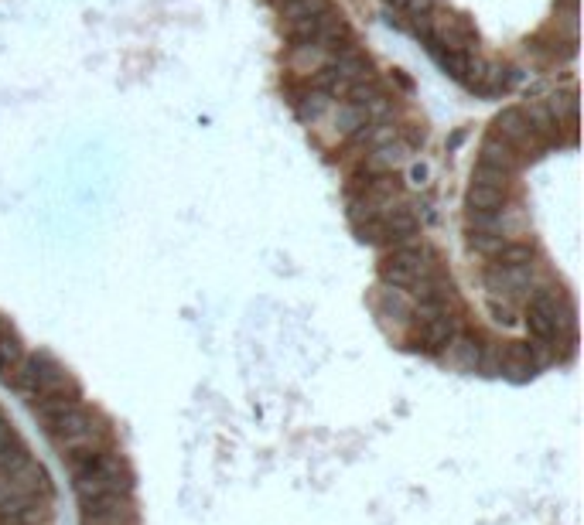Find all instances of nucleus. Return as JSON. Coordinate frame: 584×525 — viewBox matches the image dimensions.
I'll list each match as a JSON object with an SVG mask.
<instances>
[{
  "label": "nucleus",
  "mask_w": 584,
  "mask_h": 525,
  "mask_svg": "<svg viewBox=\"0 0 584 525\" xmlns=\"http://www.w3.org/2000/svg\"><path fill=\"white\" fill-rule=\"evenodd\" d=\"M72 485L79 494V505H89V502L106 498V494H130L134 475H130L127 460L100 447L79 471H72Z\"/></svg>",
  "instance_id": "nucleus-1"
},
{
  "label": "nucleus",
  "mask_w": 584,
  "mask_h": 525,
  "mask_svg": "<svg viewBox=\"0 0 584 525\" xmlns=\"http://www.w3.org/2000/svg\"><path fill=\"white\" fill-rule=\"evenodd\" d=\"M438 270L434 253H428L420 242H407V246H394L390 253L379 259V280L383 287L411 290L420 276Z\"/></svg>",
  "instance_id": "nucleus-2"
},
{
  "label": "nucleus",
  "mask_w": 584,
  "mask_h": 525,
  "mask_svg": "<svg viewBox=\"0 0 584 525\" xmlns=\"http://www.w3.org/2000/svg\"><path fill=\"white\" fill-rule=\"evenodd\" d=\"M66 375H69V369L49 352H24L18 365L4 375V382L21 396H38V392L58 386Z\"/></svg>",
  "instance_id": "nucleus-3"
},
{
  "label": "nucleus",
  "mask_w": 584,
  "mask_h": 525,
  "mask_svg": "<svg viewBox=\"0 0 584 525\" xmlns=\"http://www.w3.org/2000/svg\"><path fill=\"white\" fill-rule=\"evenodd\" d=\"M482 284L489 290V297L516 301V297L536 290V263H530V267H496V263H489L485 273H482Z\"/></svg>",
  "instance_id": "nucleus-4"
},
{
  "label": "nucleus",
  "mask_w": 584,
  "mask_h": 525,
  "mask_svg": "<svg viewBox=\"0 0 584 525\" xmlns=\"http://www.w3.org/2000/svg\"><path fill=\"white\" fill-rule=\"evenodd\" d=\"M79 403H83V386H79L72 375L69 379H62L58 386H52V389L31 396V409H35V416L45 426H52L58 416H66V413L75 409Z\"/></svg>",
  "instance_id": "nucleus-5"
},
{
  "label": "nucleus",
  "mask_w": 584,
  "mask_h": 525,
  "mask_svg": "<svg viewBox=\"0 0 584 525\" xmlns=\"http://www.w3.org/2000/svg\"><path fill=\"white\" fill-rule=\"evenodd\" d=\"M83 525H137L130 494H106L83 505Z\"/></svg>",
  "instance_id": "nucleus-6"
},
{
  "label": "nucleus",
  "mask_w": 584,
  "mask_h": 525,
  "mask_svg": "<svg viewBox=\"0 0 584 525\" xmlns=\"http://www.w3.org/2000/svg\"><path fill=\"white\" fill-rule=\"evenodd\" d=\"M492 136L506 140V144L516 147V151L530 147L533 140H536V134L530 130V119H526V109H519V106H509V109H502V113L492 119Z\"/></svg>",
  "instance_id": "nucleus-7"
},
{
  "label": "nucleus",
  "mask_w": 584,
  "mask_h": 525,
  "mask_svg": "<svg viewBox=\"0 0 584 525\" xmlns=\"http://www.w3.org/2000/svg\"><path fill=\"white\" fill-rule=\"evenodd\" d=\"M536 372H540V355L533 345H526V341L502 345V375H509L516 382H526Z\"/></svg>",
  "instance_id": "nucleus-8"
},
{
  "label": "nucleus",
  "mask_w": 584,
  "mask_h": 525,
  "mask_svg": "<svg viewBox=\"0 0 584 525\" xmlns=\"http://www.w3.org/2000/svg\"><path fill=\"white\" fill-rule=\"evenodd\" d=\"M479 355H482L479 335H468V331H458L455 338L447 341L445 352H441L445 365H451L455 372H479Z\"/></svg>",
  "instance_id": "nucleus-9"
},
{
  "label": "nucleus",
  "mask_w": 584,
  "mask_h": 525,
  "mask_svg": "<svg viewBox=\"0 0 584 525\" xmlns=\"http://www.w3.org/2000/svg\"><path fill=\"white\" fill-rule=\"evenodd\" d=\"M383 222V236L390 246H407V242H417V232H420V222L413 215L407 205L400 202L396 208H390L386 215H379Z\"/></svg>",
  "instance_id": "nucleus-10"
},
{
  "label": "nucleus",
  "mask_w": 584,
  "mask_h": 525,
  "mask_svg": "<svg viewBox=\"0 0 584 525\" xmlns=\"http://www.w3.org/2000/svg\"><path fill=\"white\" fill-rule=\"evenodd\" d=\"M411 311H413V304H411V297L403 293V290H396V287H379V293H376V318L383 324H390L394 321L396 328H411Z\"/></svg>",
  "instance_id": "nucleus-11"
},
{
  "label": "nucleus",
  "mask_w": 584,
  "mask_h": 525,
  "mask_svg": "<svg viewBox=\"0 0 584 525\" xmlns=\"http://www.w3.org/2000/svg\"><path fill=\"white\" fill-rule=\"evenodd\" d=\"M479 164L496 168V171H502V174H513L516 164H519V151L509 147L506 140H499V136H485V140H482V151H479Z\"/></svg>",
  "instance_id": "nucleus-12"
},
{
  "label": "nucleus",
  "mask_w": 584,
  "mask_h": 525,
  "mask_svg": "<svg viewBox=\"0 0 584 525\" xmlns=\"http://www.w3.org/2000/svg\"><path fill=\"white\" fill-rule=\"evenodd\" d=\"M332 68H335V72H339L349 85L369 79V58H366L356 45H352V48H345V51H335V55H332Z\"/></svg>",
  "instance_id": "nucleus-13"
},
{
  "label": "nucleus",
  "mask_w": 584,
  "mask_h": 525,
  "mask_svg": "<svg viewBox=\"0 0 584 525\" xmlns=\"http://www.w3.org/2000/svg\"><path fill=\"white\" fill-rule=\"evenodd\" d=\"M407 161V147L400 144V140H386V144H379V147H373L369 151V157H366V164L376 171V174H390L394 168H400Z\"/></svg>",
  "instance_id": "nucleus-14"
},
{
  "label": "nucleus",
  "mask_w": 584,
  "mask_h": 525,
  "mask_svg": "<svg viewBox=\"0 0 584 525\" xmlns=\"http://www.w3.org/2000/svg\"><path fill=\"white\" fill-rule=\"evenodd\" d=\"M502 202H506V191H502V188L472 185L468 188V195H465L468 212H502Z\"/></svg>",
  "instance_id": "nucleus-15"
},
{
  "label": "nucleus",
  "mask_w": 584,
  "mask_h": 525,
  "mask_svg": "<svg viewBox=\"0 0 584 525\" xmlns=\"http://www.w3.org/2000/svg\"><path fill=\"white\" fill-rule=\"evenodd\" d=\"M31 464V451L18 441V437H11V441L0 447V475L4 477H14L21 468H28Z\"/></svg>",
  "instance_id": "nucleus-16"
},
{
  "label": "nucleus",
  "mask_w": 584,
  "mask_h": 525,
  "mask_svg": "<svg viewBox=\"0 0 584 525\" xmlns=\"http://www.w3.org/2000/svg\"><path fill=\"white\" fill-rule=\"evenodd\" d=\"M21 355H24V345H21L18 331L7 324L4 331H0V379L11 372L14 365L21 362Z\"/></svg>",
  "instance_id": "nucleus-17"
},
{
  "label": "nucleus",
  "mask_w": 584,
  "mask_h": 525,
  "mask_svg": "<svg viewBox=\"0 0 584 525\" xmlns=\"http://www.w3.org/2000/svg\"><path fill=\"white\" fill-rule=\"evenodd\" d=\"M533 256L536 253L530 242H506L492 259H496V267H530Z\"/></svg>",
  "instance_id": "nucleus-18"
},
{
  "label": "nucleus",
  "mask_w": 584,
  "mask_h": 525,
  "mask_svg": "<svg viewBox=\"0 0 584 525\" xmlns=\"http://www.w3.org/2000/svg\"><path fill=\"white\" fill-rule=\"evenodd\" d=\"M325 11H328V0H288V4H280L284 24H288V21H301V17L325 14Z\"/></svg>",
  "instance_id": "nucleus-19"
},
{
  "label": "nucleus",
  "mask_w": 584,
  "mask_h": 525,
  "mask_svg": "<svg viewBox=\"0 0 584 525\" xmlns=\"http://www.w3.org/2000/svg\"><path fill=\"white\" fill-rule=\"evenodd\" d=\"M547 113H550V119H553V127H561V119H564V123H574V113H578V100H574V92L550 96Z\"/></svg>",
  "instance_id": "nucleus-20"
},
{
  "label": "nucleus",
  "mask_w": 584,
  "mask_h": 525,
  "mask_svg": "<svg viewBox=\"0 0 584 525\" xmlns=\"http://www.w3.org/2000/svg\"><path fill=\"white\" fill-rule=\"evenodd\" d=\"M506 242H509V239L502 236V232H475V229H468V246H472L475 253L489 256V259H492Z\"/></svg>",
  "instance_id": "nucleus-21"
},
{
  "label": "nucleus",
  "mask_w": 584,
  "mask_h": 525,
  "mask_svg": "<svg viewBox=\"0 0 584 525\" xmlns=\"http://www.w3.org/2000/svg\"><path fill=\"white\" fill-rule=\"evenodd\" d=\"M362 123H369V119H366V113H362L359 106H352V102H342V106H339V113H335V127H339V134L352 136Z\"/></svg>",
  "instance_id": "nucleus-22"
},
{
  "label": "nucleus",
  "mask_w": 584,
  "mask_h": 525,
  "mask_svg": "<svg viewBox=\"0 0 584 525\" xmlns=\"http://www.w3.org/2000/svg\"><path fill=\"white\" fill-rule=\"evenodd\" d=\"M325 51L318 48V45H301V48H294V68H301V72H311V68H322L325 66Z\"/></svg>",
  "instance_id": "nucleus-23"
},
{
  "label": "nucleus",
  "mask_w": 584,
  "mask_h": 525,
  "mask_svg": "<svg viewBox=\"0 0 584 525\" xmlns=\"http://www.w3.org/2000/svg\"><path fill=\"white\" fill-rule=\"evenodd\" d=\"M506 181H509V174H502V171H496V168H485V164H479V168L472 171V185L502 188V191H506Z\"/></svg>",
  "instance_id": "nucleus-24"
},
{
  "label": "nucleus",
  "mask_w": 584,
  "mask_h": 525,
  "mask_svg": "<svg viewBox=\"0 0 584 525\" xmlns=\"http://www.w3.org/2000/svg\"><path fill=\"white\" fill-rule=\"evenodd\" d=\"M489 314H492V321L502 324V328H513V324H516L513 301H502V297H489Z\"/></svg>",
  "instance_id": "nucleus-25"
},
{
  "label": "nucleus",
  "mask_w": 584,
  "mask_h": 525,
  "mask_svg": "<svg viewBox=\"0 0 584 525\" xmlns=\"http://www.w3.org/2000/svg\"><path fill=\"white\" fill-rule=\"evenodd\" d=\"M322 109H325V92H311V96H305V102H301V117L305 119L322 117Z\"/></svg>",
  "instance_id": "nucleus-26"
},
{
  "label": "nucleus",
  "mask_w": 584,
  "mask_h": 525,
  "mask_svg": "<svg viewBox=\"0 0 584 525\" xmlns=\"http://www.w3.org/2000/svg\"><path fill=\"white\" fill-rule=\"evenodd\" d=\"M411 181H413V185H424V181H428V168H424V164H413Z\"/></svg>",
  "instance_id": "nucleus-27"
},
{
  "label": "nucleus",
  "mask_w": 584,
  "mask_h": 525,
  "mask_svg": "<svg viewBox=\"0 0 584 525\" xmlns=\"http://www.w3.org/2000/svg\"><path fill=\"white\" fill-rule=\"evenodd\" d=\"M11 437H14V430H11V424H7L4 416H0V447H4V443L11 441Z\"/></svg>",
  "instance_id": "nucleus-28"
},
{
  "label": "nucleus",
  "mask_w": 584,
  "mask_h": 525,
  "mask_svg": "<svg viewBox=\"0 0 584 525\" xmlns=\"http://www.w3.org/2000/svg\"><path fill=\"white\" fill-rule=\"evenodd\" d=\"M280 4H288V0H280Z\"/></svg>",
  "instance_id": "nucleus-29"
}]
</instances>
